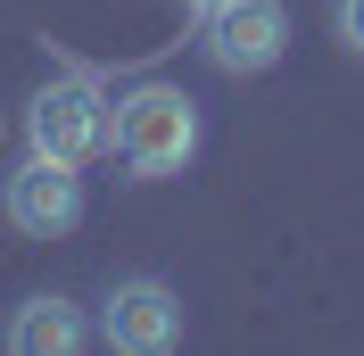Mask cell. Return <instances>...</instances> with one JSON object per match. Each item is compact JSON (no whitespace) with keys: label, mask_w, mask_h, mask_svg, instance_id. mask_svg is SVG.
Masks as SVG:
<instances>
[{"label":"cell","mask_w":364,"mask_h":356,"mask_svg":"<svg viewBox=\"0 0 364 356\" xmlns=\"http://www.w3.org/2000/svg\"><path fill=\"white\" fill-rule=\"evenodd\" d=\"M108 116H116V100H108L100 83H83V75H58V83L33 91L25 133H33V150H42V157H67V166H83V157L108 150Z\"/></svg>","instance_id":"cell-2"},{"label":"cell","mask_w":364,"mask_h":356,"mask_svg":"<svg viewBox=\"0 0 364 356\" xmlns=\"http://www.w3.org/2000/svg\"><path fill=\"white\" fill-rule=\"evenodd\" d=\"M0 207H9V224H17V232L58 241V232H75V224H83V174H75L67 157H42V150H33L17 174H9Z\"/></svg>","instance_id":"cell-4"},{"label":"cell","mask_w":364,"mask_h":356,"mask_svg":"<svg viewBox=\"0 0 364 356\" xmlns=\"http://www.w3.org/2000/svg\"><path fill=\"white\" fill-rule=\"evenodd\" d=\"M100 332H108V348H124V356H166L182 340V298L166 282H116Z\"/></svg>","instance_id":"cell-5"},{"label":"cell","mask_w":364,"mask_h":356,"mask_svg":"<svg viewBox=\"0 0 364 356\" xmlns=\"http://www.w3.org/2000/svg\"><path fill=\"white\" fill-rule=\"evenodd\" d=\"M108 141H116V157H124L141 182L182 174V166L199 157V108H191V91H174V83H141V91L116 100Z\"/></svg>","instance_id":"cell-1"},{"label":"cell","mask_w":364,"mask_h":356,"mask_svg":"<svg viewBox=\"0 0 364 356\" xmlns=\"http://www.w3.org/2000/svg\"><path fill=\"white\" fill-rule=\"evenodd\" d=\"M199 33H207V58L224 75H265L290 50V9L282 0H215L199 17Z\"/></svg>","instance_id":"cell-3"},{"label":"cell","mask_w":364,"mask_h":356,"mask_svg":"<svg viewBox=\"0 0 364 356\" xmlns=\"http://www.w3.org/2000/svg\"><path fill=\"white\" fill-rule=\"evenodd\" d=\"M9 348H17V356H75V348H83V315H75V298H58V290L25 298V307L9 315Z\"/></svg>","instance_id":"cell-6"},{"label":"cell","mask_w":364,"mask_h":356,"mask_svg":"<svg viewBox=\"0 0 364 356\" xmlns=\"http://www.w3.org/2000/svg\"><path fill=\"white\" fill-rule=\"evenodd\" d=\"M182 9H199V17H207V9H215V0H182Z\"/></svg>","instance_id":"cell-8"},{"label":"cell","mask_w":364,"mask_h":356,"mask_svg":"<svg viewBox=\"0 0 364 356\" xmlns=\"http://www.w3.org/2000/svg\"><path fill=\"white\" fill-rule=\"evenodd\" d=\"M331 17H340V42H348V50H356V58H364V0H340Z\"/></svg>","instance_id":"cell-7"}]
</instances>
